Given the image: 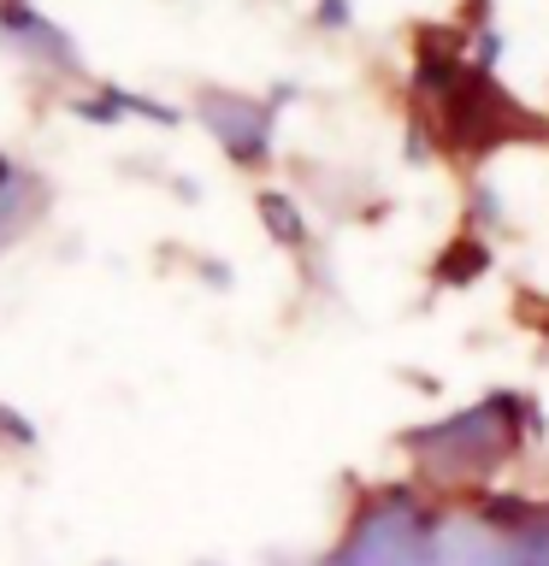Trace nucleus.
<instances>
[{
    "label": "nucleus",
    "instance_id": "4",
    "mask_svg": "<svg viewBox=\"0 0 549 566\" xmlns=\"http://www.w3.org/2000/svg\"><path fill=\"white\" fill-rule=\"evenodd\" d=\"M0 442H12V449H35L42 442V431L18 413V407H0Z\"/></svg>",
    "mask_w": 549,
    "mask_h": 566
},
{
    "label": "nucleus",
    "instance_id": "1",
    "mask_svg": "<svg viewBox=\"0 0 549 566\" xmlns=\"http://www.w3.org/2000/svg\"><path fill=\"white\" fill-rule=\"evenodd\" d=\"M496 407H503V396L478 401L455 419H432L419 431H407L402 449L414 454V467L425 478H443V484H455V478H490L520 454V424H526V413H538L531 401L520 413H496Z\"/></svg>",
    "mask_w": 549,
    "mask_h": 566
},
{
    "label": "nucleus",
    "instance_id": "2",
    "mask_svg": "<svg viewBox=\"0 0 549 566\" xmlns=\"http://www.w3.org/2000/svg\"><path fill=\"white\" fill-rule=\"evenodd\" d=\"M260 219H266V230H272V242L308 248V219H301V207L283 189H260Z\"/></svg>",
    "mask_w": 549,
    "mask_h": 566
},
{
    "label": "nucleus",
    "instance_id": "3",
    "mask_svg": "<svg viewBox=\"0 0 549 566\" xmlns=\"http://www.w3.org/2000/svg\"><path fill=\"white\" fill-rule=\"evenodd\" d=\"M490 265V248L485 242H467V248H449V254L437 260V283H467Z\"/></svg>",
    "mask_w": 549,
    "mask_h": 566
}]
</instances>
